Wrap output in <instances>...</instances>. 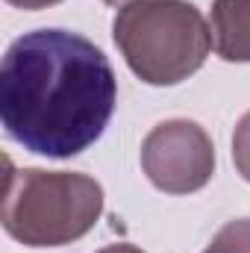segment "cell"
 Returning <instances> with one entry per match:
<instances>
[{
    "instance_id": "obj_9",
    "label": "cell",
    "mask_w": 250,
    "mask_h": 253,
    "mask_svg": "<svg viewBox=\"0 0 250 253\" xmlns=\"http://www.w3.org/2000/svg\"><path fill=\"white\" fill-rule=\"evenodd\" d=\"M97 253H144V251H138L132 245H109V248H103V251H97Z\"/></svg>"
},
{
    "instance_id": "obj_2",
    "label": "cell",
    "mask_w": 250,
    "mask_h": 253,
    "mask_svg": "<svg viewBox=\"0 0 250 253\" xmlns=\"http://www.w3.org/2000/svg\"><path fill=\"white\" fill-rule=\"evenodd\" d=\"M103 212V189L77 171L12 168L6 159L3 230L27 248H62L83 239Z\"/></svg>"
},
{
    "instance_id": "obj_7",
    "label": "cell",
    "mask_w": 250,
    "mask_h": 253,
    "mask_svg": "<svg viewBox=\"0 0 250 253\" xmlns=\"http://www.w3.org/2000/svg\"><path fill=\"white\" fill-rule=\"evenodd\" d=\"M233 162H236V171L250 183V112L239 121L233 132Z\"/></svg>"
},
{
    "instance_id": "obj_5",
    "label": "cell",
    "mask_w": 250,
    "mask_h": 253,
    "mask_svg": "<svg viewBox=\"0 0 250 253\" xmlns=\"http://www.w3.org/2000/svg\"><path fill=\"white\" fill-rule=\"evenodd\" d=\"M212 44L224 62H250V0L212 3Z\"/></svg>"
},
{
    "instance_id": "obj_8",
    "label": "cell",
    "mask_w": 250,
    "mask_h": 253,
    "mask_svg": "<svg viewBox=\"0 0 250 253\" xmlns=\"http://www.w3.org/2000/svg\"><path fill=\"white\" fill-rule=\"evenodd\" d=\"M6 3L15 6V9H47V6L62 3V0H6Z\"/></svg>"
},
{
    "instance_id": "obj_4",
    "label": "cell",
    "mask_w": 250,
    "mask_h": 253,
    "mask_svg": "<svg viewBox=\"0 0 250 253\" xmlns=\"http://www.w3.org/2000/svg\"><path fill=\"white\" fill-rule=\"evenodd\" d=\"M141 168L165 194L200 191L215 174V147L194 121H165L141 141Z\"/></svg>"
},
{
    "instance_id": "obj_1",
    "label": "cell",
    "mask_w": 250,
    "mask_h": 253,
    "mask_svg": "<svg viewBox=\"0 0 250 253\" xmlns=\"http://www.w3.org/2000/svg\"><path fill=\"white\" fill-rule=\"evenodd\" d=\"M118 80L88 39L36 30L12 42L0 68V121L24 150L68 159L91 147L109 124Z\"/></svg>"
},
{
    "instance_id": "obj_10",
    "label": "cell",
    "mask_w": 250,
    "mask_h": 253,
    "mask_svg": "<svg viewBox=\"0 0 250 253\" xmlns=\"http://www.w3.org/2000/svg\"><path fill=\"white\" fill-rule=\"evenodd\" d=\"M103 3H109V6H118V9H124V6L135 3V0H103Z\"/></svg>"
},
{
    "instance_id": "obj_3",
    "label": "cell",
    "mask_w": 250,
    "mask_h": 253,
    "mask_svg": "<svg viewBox=\"0 0 250 253\" xmlns=\"http://www.w3.org/2000/svg\"><path fill=\"white\" fill-rule=\"evenodd\" d=\"M115 44L129 71L147 85H177L200 71L212 30L186 0H135L112 24Z\"/></svg>"
},
{
    "instance_id": "obj_6",
    "label": "cell",
    "mask_w": 250,
    "mask_h": 253,
    "mask_svg": "<svg viewBox=\"0 0 250 253\" xmlns=\"http://www.w3.org/2000/svg\"><path fill=\"white\" fill-rule=\"evenodd\" d=\"M203 253H250V218H239L221 227Z\"/></svg>"
}]
</instances>
